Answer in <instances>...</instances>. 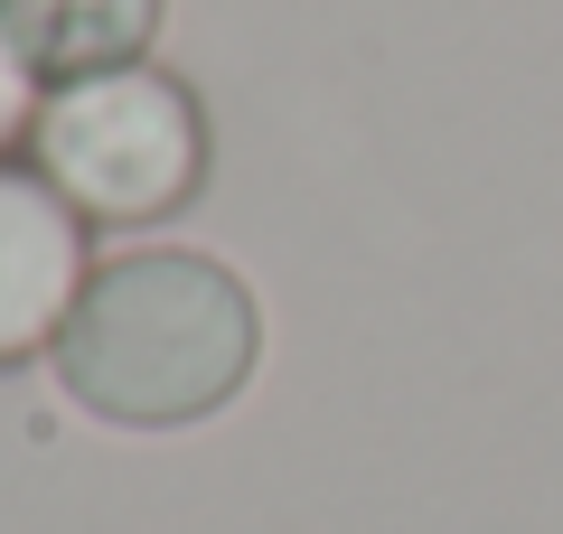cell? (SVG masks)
Here are the masks:
<instances>
[{
	"mask_svg": "<svg viewBox=\"0 0 563 534\" xmlns=\"http://www.w3.org/2000/svg\"><path fill=\"white\" fill-rule=\"evenodd\" d=\"M29 85H38V76H29V66L10 57V47H0V151H10V141H20L29 122H38V113H29Z\"/></svg>",
	"mask_w": 563,
	"mask_h": 534,
	"instance_id": "cell-5",
	"label": "cell"
},
{
	"mask_svg": "<svg viewBox=\"0 0 563 534\" xmlns=\"http://www.w3.org/2000/svg\"><path fill=\"white\" fill-rule=\"evenodd\" d=\"M85 281H95V263H85V216L38 169L0 159V366L57 356Z\"/></svg>",
	"mask_w": 563,
	"mask_h": 534,
	"instance_id": "cell-3",
	"label": "cell"
},
{
	"mask_svg": "<svg viewBox=\"0 0 563 534\" xmlns=\"http://www.w3.org/2000/svg\"><path fill=\"white\" fill-rule=\"evenodd\" d=\"M161 29V0H0V47L57 94V85L141 66Z\"/></svg>",
	"mask_w": 563,
	"mask_h": 534,
	"instance_id": "cell-4",
	"label": "cell"
},
{
	"mask_svg": "<svg viewBox=\"0 0 563 534\" xmlns=\"http://www.w3.org/2000/svg\"><path fill=\"white\" fill-rule=\"evenodd\" d=\"M29 169L85 225H161L207 188V113L161 66H113L38 103Z\"/></svg>",
	"mask_w": 563,
	"mask_h": 534,
	"instance_id": "cell-2",
	"label": "cell"
},
{
	"mask_svg": "<svg viewBox=\"0 0 563 534\" xmlns=\"http://www.w3.org/2000/svg\"><path fill=\"white\" fill-rule=\"evenodd\" d=\"M254 356H263L254 291L217 254L151 244V254H113L85 281L76 319L57 337V385L95 422L188 432L254 385Z\"/></svg>",
	"mask_w": 563,
	"mask_h": 534,
	"instance_id": "cell-1",
	"label": "cell"
}]
</instances>
